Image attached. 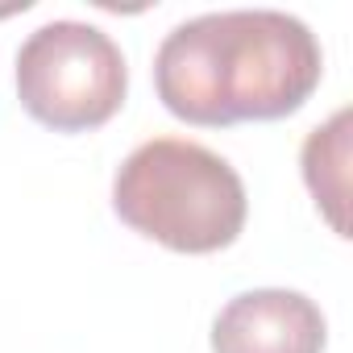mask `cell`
<instances>
[{
  "mask_svg": "<svg viewBox=\"0 0 353 353\" xmlns=\"http://www.w3.org/2000/svg\"><path fill=\"white\" fill-rule=\"evenodd\" d=\"M345 162H349V108H341L328 125L312 129L303 141V179L332 221V229L345 237Z\"/></svg>",
  "mask_w": 353,
  "mask_h": 353,
  "instance_id": "obj_5",
  "label": "cell"
},
{
  "mask_svg": "<svg viewBox=\"0 0 353 353\" xmlns=\"http://www.w3.org/2000/svg\"><path fill=\"white\" fill-rule=\"evenodd\" d=\"M117 216L141 237L179 254H212L237 241L245 225L241 174L200 141H141L112 179Z\"/></svg>",
  "mask_w": 353,
  "mask_h": 353,
  "instance_id": "obj_2",
  "label": "cell"
},
{
  "mask_svg": "<svg viewBox=\"0 0 353 353\" xmlns=\"http://www.w3.org/2000/svg\"><path fill=\"white\" fill-rule=\"evenodd\" d=\"M320 307L283 287L233 295L212 320V353H324Z\"/></svg>",
  "mask_w": 353,
  "mask_h": 353,
  "instance_id": "obj_4",
  "label": "cell"
},
{
  "mask_svg": "<svg viewBox=\"0 0 353 353\" xmlns=\"http://www.w3.org/2000/svg\"><path fill=\"white\" fill-rule=\"evenodd\" d=\"M129 92L121 46L88 21H46L17 50L26 112L59 133H83L117 117Z\"/></svg>",
  "mask_w": 353,
  "mask_h": 353,
  "instance_id": "obj_3",
  "label": "cell"
},
{
  "mask_svg": "<svg viewBox=\"0 0 353 353\" xmlns=\"http://www.w3.org/2000/svg\"><path fill=\"white\" fill-rule=\"evenodd\" d=\"M316 34L279 9L204 13L174 26L154 59L158 100L192 125L279 121L320 83Z\"/></svg>",
  "mask_w": 353,
  "mask_h": 353,
  "instance_id": "obj_1",
  "label": "cell"
}]
</instances>
